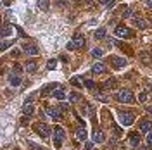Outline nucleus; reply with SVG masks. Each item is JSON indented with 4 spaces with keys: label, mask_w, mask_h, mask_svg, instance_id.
Instances as JSON below:
<instances>
[{
    "label": "nucleus",
    "mask_w": 152,
    "mask_h": 150,
    "mask_svg": "<svg viewBox=\"0 0 152 150\" xmlns=\"http://www.w3.org/2000/svg\"><path fill=\"white\" fill-rule=\"evenodd\" d=\"M116 100L121 102V103H133L135 102V95H133L132 90L123 88V90H119V92L116 93Z\"/></svg>",
    "instance_id": "1"
},
{
    "label": "nucleus",
    "mask_w": 152,
    "mask_h": 150,
    "mask_svg": "<svg viewBox=\"0 0 152 150\" xmlns=\"http://www.w3.org/2000/svg\"><path fill=\"white\" fill-rule=\"evenodd\" d=\"M85 45V38L81 36L80 33H76V35H73V40L67 43V48L69 50H78V48H81Z\"/></svg>",
    "instance_id": "2"
},
{
    "label": "nucleus",
    "mask_w": 152,
    "mask_h": 150,
    "mask_svg": "<svg viewBox=\"0 0 152 150\" xmlns=\"http://www.w3.org/2000/svg\"><path fill=\"white\" fill-rule=\"evenodd\" d=\"M64 136H66L64 130H62L61 126H56V128H54V145H56V147H61V145H62V140H64Z\"/></svg>",
    "instance_id": "3"
},
{
    "label": "nucleus",
    "mask_w": 152,
    "mask_h": 150,
    "mask_svg": "<svg viewBox=\"0 0 152 150\" xmlns=\"http://www.w3.org/2000/svg\"><path fill=\"white\" fill-rule=\"evenodd\" d=\"M35 131H37L38 135L42 136V138H48V136H50V131H52V130L48 128V126L45 124V122H38V124H35Z\"/></svg>",
    "instance_id": "4"
},
{
    "label": "nucleus",
    "mask_w": 152,
    "mask_h": 150,
    "mask_svg": "<svg viewBox=\"0 0 152 150\" xmlns=\"http://www.w3.org/2000/svg\"><path fill=\"white\" fill-rule=\"evenodd\" d=\"M114 35L118 38H132L133 31L130 28H126V26H118V28L114 29Z\"/></svg>",
    "instance_id": "5"
},
{
    "label": "nucleus",
    "mask_w": 152,
    "mask_h": 150,
    "mask_svg": "<svg viewBox=\"0 0 152 150\" xmlns=\"http://www.w3.org/2000/svg\"><path fill=\"white\" fill-rule=\"evenodd\" d=\"M119 122H121L123 126H132L133 124V114L121 111V112H119Z\"/></svg>",
    "instance_id": "6"
},
{
    "label": "nucleus",
    "mask_w": 152,
    "mask_h": 150,
    "mask_svg": "<svg viewBox=\"0 0 152 150\" xmlns=\"http://www.w3.org/2000/svg\"><path fill=\"white\" fill-rule=\"evenodd\" d=\"M23 52L26 54V55H38L40 54V48L37 47V45H23Z\"/></svg>",
    "instance_id": "7"
},
{
    "label": "nucleus",
    "mask_w": 152,
    "mask_h": 150,
    "mask_svg": "<svg viewBox=\"0 0 152 150\" xmlns=\"http://www.w3.org/2000/svg\"><path fill=\"white\" fill-rule=\"evenodd\" d=\"M111 62H113V67H114V69H121V67L126 66V60H124L123 57L113 55V57H111Z\"/></svg>",
    "instance_id": "8"
},
{
    "label": "nucleus",
    "mask_w": 152,
    "mask_h": 150,
    "mask_svg": "<svg viewBox=\"0 0 152 150\" xmlns=\"http://www.w3.org/2000/svg\"><path fill=\"white\" fill-rule=\"evenodd\" d=\"M138 130H140L142 133H145V135H147V133H151L152 131V122L147 121V119H145V121H140V122H138Z\"/></svg>",
    "instance_id": "9"
},
{
    "label": "nucleus",
    "mask_w": 152,
    "mask_h": 150,
    "mask_svg": "<svg viewBox=\"0 0 152 150\" xmlns=\"http://www.w3.org/2000/svg\"><path fill=\"white\" fill-rule=\"evenodd\" d=\"M92 71H94L95 74H104L105 71H107V67H105L104 62H95L94 66H92Z\"/></svg>",
    "instance_id": "10"
},
{
    "label": "nucleus",
    "mask_w": 152,
    "mask_h": 150,
    "mask_svg": "<svg viewBox=\"0 0 152 150\" xmlns=\"http://www.w3.org/2000/svg\"><path fill=\"white\" fill-rule=\"evenodd\" d=\"M138 57H140V60H142L145 66H149V64L152 66V55H151V52H145V50H143V52H140V54H138Z\"/></svg>",
    "instance_id": "11"
},
{
    "label": "nucleus",
    "mask_w": 152,
    "mask_h": 150,
    "mask_svg": "<svg viewBox=\"0 0 152 150\" xmlns=\"http://www.w3.org/2000/svg\"><path fill=\"white\" fill-rule=\"evenodd\" d=\"M92 138H94L95 143H102V141L105 140V135H104V131H102V130H95L94 135H92Z\"/></svg>",
    "instance_id": "12"
},
{
    "label": "nucleus",
    "mask_w": 152,
    "mask_h": 150,
    "mask_svg": "<svg viewBox=\"0 0 152 150\" xmlns=\"http://www.w3.org/2000/svg\"><path fill=\"white\" fill-rule=\"evenodd\" d=\"M9 83L12 84V86H19V84L23 83V78H21L18 73H12V74L9 76Z\"/></svg>",
    "instance_id": "13"
},
{
    "label": "nucleus",
    "mask_w": 152,
    "mask_h": 150,
    "mask_svg": "<svg viewBox=\"0 0 152 150\" xmlns=\"http://www.w3.org/2000/svg\"><path fill=\"white\" fill-rule=\"evenodd\" d=\"M47 114L52 117V119H56V121H59V119H61V111H59V109H56V107H47Z\"/></svg>",
    "instance_id": "14"
},
{
    "label": "nucleus",
    "mask_w": 152,
    "mask_h": 150,
    "mask_svg": "<svg viewBox=\"0 0 152 150\" xmlns=\"http://www.w3.org/2000/svg\"><path fill=\"white\" fill-rule=\"evenodd\" d=\"M24 69H26L28 73H35V71L38 69L37 60H26V64H24Z\"/></svg>",
    "instance_id": "15"
},
{
    "label": "nucleus",
    "mask_w": 152,
    "mask_h": 150,
    "mask_svg": "<svg viewBox=\"0 0 152 150\" xmlns=\"http://www.w3.org/2000/svg\"><path fill=\"white\" fill-rule=\"evenodd\" d=\"M12 33H14V28H12V24H4V26H2V36H4V38L10 36Z\"/></svg>",
    "instance_id": "16"
},
{
    "label": "nucleus",
    "mask_w": 152,
    "mask_h": 150,
    "mask_svg": "<svg viewBox=\"0 0 152 150\" xmlns=\"http://www.w3.org/2000/svg\"><path fill=\"white\" fill-rule=\"evenodd\" d=\"M133 24H135L138 29H145V28H147V23H145L143 19H140V17H135V19H133Z\"/></svg>",
    "instance_id": "17"
},
{
    "label": "nucleus",
    "mask_w": 152,
    "mask_h": 150,
    "mask_svg": "<svg viewBox=\"0 0 152 150\" xmlns=\"http://www.w3.org/2000/svg\"><path fill=\"white\" fill-rule=\"evenodd\" d=\"M76 138H78V140H81V141L86 140V131H85V128H78V130H76Z\"/></svg>",
    "instance_id": "18"
},
{
    "label": "nucleus",
    "mask_w": 152,
    "mask_h": 150,
    "mask_svg": "<svg viewBox=\"0 0 152 150\" xmlns=\"http://www.w3.org/2000/svg\"><path fill=\"white\" fill-rule=\"evenodd\" d=\"M54 88H57L56 84H48V86H45V88H43V92H42V95H43V97H47V95L56 93V92H54Z\"/></svg>",
    "instance_id": "19"
},
{
    "label": "nucleus",
    "mask_w": 152,
    "mask_h": 150,
    "mask_svg": "<svg viewBox=\"0 0 152 150\" xmlns=\"http://www.w3.org/2000/svg\"><path fill=\"white\" fill-rule=\"evenodd\" d=\"M116 84H118L116 79H107V81L104 83V88L105 90H113V88H116Z\"/></svg>",
    "instance_id": "20"
},
{
    "label": "nucleus",
    "mask_w": 152,
    "mask_h": 150,
    "mask_svg": "<svg viewBox=\"0 0 152 150\" xmlns=\"http://www.w3.org/2000/svg\"><path fill=\"white\" fill-rule=\"evenodd\" d=\"M94 36L97 38V40H104V38H105V29H104V28H99V29L94 33Z\"/></svg>",
    "instance_id": "21"
},
{
    "label": "nucleus",
    "mask_w": 152,
    "mask_h": 150,
    "mask_svg": "<svg viewBox=\"0 0 152 150\" xmlns=\"http://www.w3.org/2000/svg\"><path fill=\"white\" fill-rule=\"evenodd\" d=\"M130 140H132L133 147H138V143H140V136H138L137 133H132V135H130Z\"/></svg>",
    "instance_id": "22"
},
{
    "label": "nucleus",
    "mask_w": 152,
    "mask_h": 150,
    "mask_svg": "<svg viewBox=\"0 0 152 150\" xmlns=\"http://www.w3.org/2000/svg\"><path fill=\"white\" fill-rule=\"evenodd\" d=\"M54 97H56L57 100H64L66 93H64V90H62V88H57V90H56V93H54Z\"/></svg>",
    "instance_id": "23"
},
{
    "label": "nucleus",
    "mask_w": 152,
    "mask_h": 150,
    "mask_svg": "<svg viewBox=\"0 0 152 150\" xmlns=\"http://www.w3.org/2000/svg\"><path fill=\"white\" fill-rule=\"evenodd\" d=\"M23 112H24V116H31V114H33V105H31V103H24Z\"/></svg>",
    "instance_id": "24"
},
{
    "label": "nucleus",
    "mask_w": 152,
    "mask_h": 150,
    "mask_svg": "<svg viewBox=\"0 0 152 150\" xmlns=\"http://www.w3.org/2000/svg\"><path fill=\"white\" fill-rule=\"evenodd\" d=\"M38 7L42 10H48V0H38Z\"/></svg>",
    "instance_id": "25"
},
{
    "label": "nucleus",
    "mask_w": 152,
    "mask_h": 150,
    "mask_svg": "<svg viewBox=\"0 0 152 150\" xmlns=\"http://www.w3.org/2000/svg\"><path fill=\"white\" fill-rule=\"evenodd\" d=\"M92 55L99 59V57H102V55H104V50H102V48H99V47H97V48H94V50H92Z\"/></svg>",
    "instance_id": "26"
},
{
    "label": "nucleus",
    "mask_w": 152,
    "mask_h": 150,
    "mask_svg": "<svg viewBox=\"0 0 152 150\" xmlns=\"http://www.w3.org/2000/svg\"><path fill=\"white\" fill-rule=\"evenodd\" d=\"M80 100H81V97H80L78 93H75V92H73V93L69 95V102H73V103H75V102H80Z\"/></svg>",
    "instance_id": "27"
},
{
    "label": "nucleus",
    "mask_w": 152,
    "mask_h": 150,
    "mask_svg": "<svg viewBox=\"0 0 152 150\" xmlns=\"http://www.w3.org/2000/svg\"><path fill=\"white\" fill-rule=\"evenodd\" d=\"M56 67H57V60H56V59H50V60L47 62V69L52 71V69H56Z\"/></svg>",
    "instance_id": "28"
},
{
    "label": "nucleus",
    "mask_w": 152,
    "mask_h": 150,
    "mask_svg": "<svg viewBox=\"0 0 152 150\" xmlns=\"http://www.w3.org/2000/svg\"><path fill=\"white\" fill-rule=\"evenodd\" d=\"M12 43H14V40H10V42L4 40V42H2V50H7L9 47H12Z\"/></svg>",
    "instance_id": "29"
},
{
    "label": "nucleus",
    "mask_w": 152,
    "mask_h": 150,
    "mask_svg": "<svg viewBox=\"0 0 152 150\" xmlns=\"http://www.w3.org/2000/svg\"><path fill=\"white\" fill-rule=\"evenodd\" d=\"M71 83L75 84V86H78V88H81V79H80V78H73V79H71Z\"/></svg>",
    "instance_id": "30"
},
{
    "label": "nucleus",
    "mask_w": 152,
    "mask_h": 150,
    "mask_svg": "<svg viewBox=\"0 0 152 150\" xmlns=\"http://www.w3.org/2000/svg\"><path fill=\"white\" fill-rule=\"evenodd\" d=\"M83 84H85L86 88H90V90H94V88H95V83L92 81V79H86V81H85Z\"/></svg>",
    "instance_id": "31"
},
{
    "label": "nucleus",
    "mask_w": 152,
    "mask_h": 150,
    "mask_svg": "<svg viewBox=\"0 0 152 150\" xmlns=\"http://www.w3.org/2000/svg\"><path fill=\"white\" fill-rule=\"evenodd\" d=\"M138 100H140V102H145V100H147V93H145V92H142V93L138 95Z\"/></svg>",
    "instance_id": "32"
},
{
    "label": "nucleus",
    "mask_w": 152,
    "mask_h": 150,
    "mask_svg": "<svg viewBox=\"0 0 152 150\" xmlns=\"http://www.w3.org/2000/svg\"><path fill=\"white\" fill-rule=\"evenodd\" d=\"M133 14V10L132 9H124V12H123V17H130Z\"/></svg>",
    "instance_id": "33"
},
{
    "label": "nucleus",
    "mask_w": 152,
    "mask_h": 150,
    "mask_svg": "<svg viewBox=\"0 0 152 150\" xmlns=\"http://www.w3.org/2000/svg\"><path fill=\"white\" fill-rule=\"evenodd\" d=\"M147 145H149V147H152V131L147 133Z\"/></svg>",
    "instance_id": "34"
},
{
    "label": "nucleus",
    "mask_w": 152,
    "mask_h": 150,
    "mask_svg": "<svg viewBox=\"0 0 152 150\" xmlns=\"http://www.w3.org/2000/svg\"><path fill=\"white\" fill-rule=\"evenodd\" d=\"M95 98H99V100H102V102H107V98H105L104 95H100V93H95Z\"/></svg>",
    "instance_id": "35"
},
{
    "label": "nucleus",
    "mask_w": 152,
    "mask_h": 150,
    "mask_svg": "<svg viewBox=\"0 0 152 150\" xmlns=\"http://www.w3.org/2000/svg\"><path fill=\"white\" fill-rule=\"evenodd\" d=\"M92 145H94L92 141H86V143H85V149H86V150H90V149H92Z\"/></svg>",
    "instance_id": "36"
},
{
    "label": "nucleus",
    "mask_w": 152,
    "mask_h": 150,
    "mask_svg": "<svg viewBox=\"0 0 152 150\" xmlns=\"http://www.w3.org/2000/svg\"><path fill=\"white\" fill-rule=\"evenodd\" d=\"M59 109H61V111H66L67 105H66V103H61V105H59Z\"/></svg>",
    "instance_id": "37"
},
{
    "label": "nucleus",
    "mask_w": 152,
    "mask_h": 150,
    "mask_svg": "<svg viewBox=\"0 0 152 150\" xmlns=\"http://www.w3.org/2000/svg\"><path fill=\"white\" fill-rule=\"evenodd\" d=\"M99 2H100V4H104V5H107V4H109L111 0H99Z\"/></svg>",
    "instance_id": "38"
},
{
    "label": "nucleus",
    "mask_w": 152,
    "mask_h": 150,
    "mask_svg": "<svg viewBox=\"0 0 152 150\" xmlns=\"http://www.w3.org/2000/svg\"><path fill=\"white\" fill-rule=\"evenodd\" d=\"M145 4H147V5H149V7L152 9V0H145Z\"/></svg>",
    "instance_id": "39"
},
{
    "label": "nucleus",
    "mask_w": 152,
    "mask_h": 150,
    "mask_svg": "<svg viewBox=\"0 0 152 150\" xmlns=\"http://www.w3.org/2000/svg\"><path fill=\"white\" fill-rule=\"evenodd\" d=\"M83 2H85L86 5H92V2H94V0H83Z\"/></svg>",
    "instance_id": "40"
},
{
    "label": "nucleus",
    "mask_w": 152,
    "mask_h": 150,
    "mask_svg": "<svg viewBox=\"0 0 152 150\" xmlns=\"http://www.w3.org/2000/svg\"><path fill=\"white\" fill-rule=\"evenodd\" d=\"M149 88H151V92H152V81H149Z\"/></svg>",
    "instance_id": "41"
},
{
    "label": "nucleus",
    "mask_w": 152,
    "mask_h": 150,
    "mask_svg": "<svg viewBox=\"0 0 152 150\" xmlns=\"http://www.w3.org/2000/svg\"><path fill=\"white\" fill-rule=\"evenodd\" d=\"M16 150H19V149H16Z\"/></svg>",
    "instance_id": "42"
}]
</instances>
